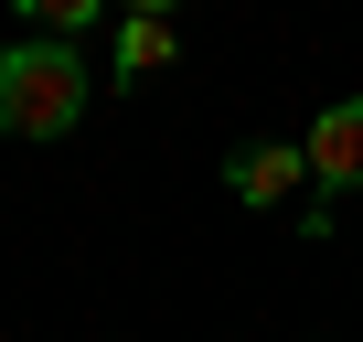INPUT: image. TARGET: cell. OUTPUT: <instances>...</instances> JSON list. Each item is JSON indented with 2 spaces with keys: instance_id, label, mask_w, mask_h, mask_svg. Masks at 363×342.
<instances>
[{
  "instance_id": "6da1fadb",
  "label": "cell",
  "mask_w": 363,
  "mask_h": 342,
  "mask_svg": "<svg viewBox=\"0 0 363 342\" xmlns=\"http://www.w3.org/2000/svg\"><path fill=\"white\" fill-rule=\"evenodd\" d=\"M96 75L65 54V43H11L0 54V139H65L86 118Z\"/></svg>"
},
{
  "instance_id": "7a4b0ae2",
  "label": "cell",
  "mask_w": 363,
  "mask_h": 342,
  "mask_svg": "<svg viewBox=\"0 0 363 342\" xmlns=\"http://www.w3.org/2000/svg\"><path fill=\"white\" fill-rule=\"evenodd\" d=\"M310 182L320 193H363V96H331L310 118Z\"/></svg>"
},
{
  "instance_id": "3957f363",
  "label": "cell",
  "mask_w": 363,
  "mask_h": 342,
  "mask_svg": "<svg viewBox=\"0 0 363 342\" xmlns=\"http://www.w3.org/2000/svg\"><path fill=\"white\" fill-rule=\"evenodd\" d=\"M299 182H310V150H299V139H257V150H235V171H225L235 204H289Z\"/></svg>"
},
{
  "instance_id": "277c9868",
  "label": "cell",
  "mask_w": 363,
  "mask_h": 342,
  "mask_svg": "<svg viewBox=\"0 0 363 342\" xmlns=\"http://www.w3.org/2000/svg\"><path fill=\"white\" fill-rule=\"evenodd\" d=\"M171 54H182V22H171V11H128V22H118V86L160 75Z\"/></svg>"
}]
</instances>
